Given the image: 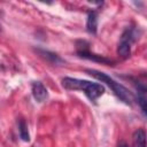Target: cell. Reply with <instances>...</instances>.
<instances>
[{
	"label": "cell",
	"mask_w": 147,
	"mask_h": 147,
	"mask_svg": "<svg viewBox=\"0 0 147 147\" xmlns=\"http://www.w3.org/2000/svg\"><path fill=\"white\" fill-rule=\"evenodd\" d=\"M62 86L70 91H83L91 101H95L105 93V87L101 84L71 77H64L62 79Z\"/></svg>",
	"instance_id": "cell-1"
},
{
	"label": "cell",
	"mask_w": 147,
	"mask_h": 147,
	"mask_svg": "<svg viewBox=\"0 0 147 147\" xmlns=\"http://www.w3.org/2000/svg\"><path fill=\"white\" fill-rule=\"evenodd\" d=\"M85 71H86L88 75H91L92 77H94L95 79L100 80L101 83L107 84V85L111 88V91L114 92V94H115L121 101H123L124 103H126V105H129V106H131V105L133 103L134 96H133V94H132L125 86H123L122 84L115 82L113 78H110L108 75H106V74H103V72H101V71H98V70H94V69H86Z\"/></svg>",
	"instance_id": "cell-2"
},
{
	"label": "cell",
	"mask_w": 147,
	"mask_h": 147,
	"mask_svg": "<svg viewBox=\"0 0 147 147\" xmlns=\"http://www.w3.org/2000/svg\"><path fill=\"white\" fill-rule=\"evenodd\" d=\"M136 40V32L133 29H126L122 36L121 40L118 42L117 53L122 59H126L131 54V44Z\"/></svg>",
	"instance_id": "cell-3"
},
{
	"label": "cell",
	"mask_w": 147,
	"mask_h": 147,
	"mask_svg": "<svg viewBox=\"0 0 147 147\" xmlns=\"http://www.w3.org/2000/svg\"><path fill=\"white\" fill-rule=\"evenodd\" d=\"M31 91H32V95H33L34 100L38 102L45 101L48 96V92H47L46 87L40 82H33L32 86H31Z\"/></svg>",
	"instance_id": "cell-4"
},
{
	"label": "cell",
	"mask_w": 147,
	"mask_h": 147,
	"mask_svg": "<svg viewBox=\"0 0 147 147\" xmlns=\"http://www.w3.org/2000/svg\"><path fill=\"white\" fill-rule=\"evenodd\" d=\"M37 52L39 53V55L41 57H44L46 61H48L49 63L54 64V65H59V64H62L64 63V60L61 59L57 54L55 53H52V52H48V51H45V49H37Z\"/></svg>",
	"instance_id": "cell-5"
},
{
	"label": "cell",
	"mask_w": 147,
	"mask_h": 147,
	"mask_svg": "<svg viewBox=\"0 0 147 147\" xmlns=\"http://www.w3.org/2000/svg\"><path fill=\"white\" fill-rule=\"evenodd\" d=\"M78 55L80 57H84V59H87V60H92V61H95V62H101V63H105V64L113 63V61L110 59H107V57H103V56L96 55V54H91L87 51H78Z\"/></svg>",
	"instance_id": "cell-6"
},
{
	"label": "cell",
	"mask_w": 147,
	"mask_h": 147,
	"mask_svg": "<svg viewBox=\"0 0 147 147\" xmlns=\"http://www.w3.org/2000/svg\"><path fill=\"white\" fill-rule=\"evenodd\" d=\"M132 141L134 147H146V132L142 129H138L133 132Z\"/></svg>",
	"instance_id": "cell-7"
},
{
	"label": "cell",
	"mask_w": 147,
	"mask_h": 147,
	"mask_svg": "<svg viewBox=\"0 0 147 147\" xmlns=\"http://www.w3.org/2000/svg\"><path fill=\"white\" fill-rule=\"evenodd\" d=\"M96 28H98V15L94 11H90L87 15V21H86V30L90 33L95 34Z\"/></svg>",
	"instance_id": "cell-8"
},
{
	"label": "cell",
	"mask_w": 147,
	"mask_h": 147,
	"mask_svg": "<svg viewBox=\"0 0 147 147\" xmlns=\"http://www.w3.org/2000/svg\"><path fill=\"white\" fill-rule=\"evenodd\" d=\"M18 131H20V136H21L22 140H24V141H29L30 140V136H29V131H28V125H26L24 119H20L18 121Z\"/></svg>",
	"instance_id": "cell-9"
},
{
	"label": "cell",
	"mask_w": 147,
	"mask_h": 147,
	"mask_svg": "<svg viewBox=\"0 0 147 147\" xmlns=\"http://www.w3.org/2000/svg\"><path fill=\"white\" fill-rule=\"evenodd\" d=\"M117 147H129V145L125 142V141H123V140H121L119 142H118V145H117Z\"/></svg>",
	"instance_id": "cell-10"
},
{
	"label": "cell",
	"mask_w": 147,
	"mask_h": 147,
	"mask_svg": "<svg viewBox=\"0 0 147 147\" xmlns=\"http://www.w3.org/2000/svg\"><path fill=\"white\" fill-rule=\"evenodd\" d=\"M0 30H1V26H0Z\"/></svg>",
	"instance_id": "cell-11"
}]
</instances>
